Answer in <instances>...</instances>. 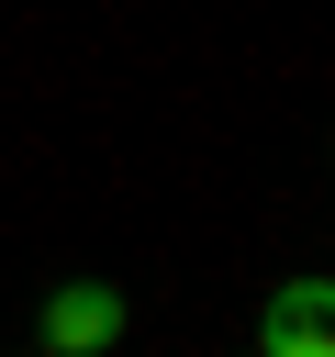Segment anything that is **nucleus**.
I'll use <instances>...</instances> for the list:
<instances>
[{
	"instance_id": "nucleus-1",
	"label": "nucleus",
	"mask_w": 335,
	"mask_h": 357,
	"mask_svg": "<svg viewBox=\"0 0 335 357\" xmlns=\"http://www.w3.org/2000/svg\"><path fill=\"white\" fill-rule=\"evenodd\" d=\"M100 346H123V290L112 279L45 290V357H100Z\"/></svg>"
},
{
	"instance_id": "nucleus-2",
	"label": "nucleus",
	"mask_w": 335,
	"mask_h": 357,
	"mask_svg": "<svg viewBox=\"0 0 335 357\" xmlns=\"http://www.w3.org/2000/svg\"><path fill=\"white\" fill-rule=\"evenodd\" d=\"M257 357H335V290L324 279H290L257 324Z\"/></svg>"
}]
</instances>
